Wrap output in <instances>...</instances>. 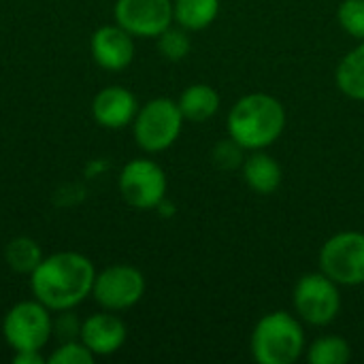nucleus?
<instances>
[{
  "mask_svg": "<svg viewBox=\"0 0 364 364\" xmlns=\"http://www.w3.org/2000/svg\"><path fill=\"white\" fill-rule=\"evenodd\" d=\"M92 262L75 252L43 258L32 273V292L47 309H70L94 288Z\"/></svg>",
  "mask_w": 364,
  "mask_h": 364,
  "instance_id": "obj_1",
  "label": "nucleus"
},
{
  "mask_svg": "<svg viewBox=\"0 0 364 364\" xmlns=\"http://www.w3.org/2000/svg\"><path fill=\"white\" fill-rule=\"evenodd\" d=\"M286 109L279 98L267 92H252L232 105L226 126L230 139L243 149L256 151L277 143L286 130Z\"/></svg>",
  "mask_w": 364,
  "mask_h": 364,
  "instance_id": "obj_2",
  "label": "nucleus"
},
{
  "mask_svg": "<svg viewBox=\"0 0 364 364\" xmlns=\"http://www.w3.org/2000/svg\"><path fill=\"white\" fill-rule=\"evenodd\" d=\"M250 350L258 364H294L307 350L301 318L290 311L262 316L252 331Z\"/></svg>",
  "mask_w": 364,
  "mask_h": 364,
  "instance_id": "obj_3",
  "label": "nucleus"
},
{
  "mask_svg": "<svg viewBox=\"0 0 364 364\" xmlns=\"http://www.w3.org/2000/svg\"><path fill=\"white\" fill-rule=\"evenodd\" d=\"M183 115L175 100L154 98L134 117V139L141 149L158 154L168 149L181 134Z\"/></svg>",
  "mask_w": 364,
  "mask_h": 364,
  "instance_id": "obj_4",
  "label": "nucleus"
},
{
  "mask_svg": "<svg viewBox=\"0 0 364 364\" xmlns=\"http://www.w3.org/2000/svg\"><path fill=\"white\" fill-rule=\"evenodd\" d=\"M292 305L296 316L311 326H328L341 311V292L328 275L305 273L292 292Z\"/></svg>",
  "mask_w": 364,
  "mask_h": 364,
  "instance_id": "obj_5",
  "label": "nucleus"
},
{
  "mask_svg": "<svg viewBox=\"0 0 364 364\" xmlns=\"http://www.w3.org/2000/svg\"><path fill=\"white\" fill-rule=\"evenodd\" d=\"M320 271L339 286H364V232L333 235L320 250Z\"/></svg>",
  "mask_w": 364,
  "mask_h": 364,
  "instance_id": "obj_6",
  "label": "nucleus"
},
{
  "mask_svg": "<svg viewBox=\"0 0 364 364\" xmlns=\"http://www.w3.org/2000/svg\"><path fill=\"white\" fill-rule=\"evenodd\" d=\"M119 192L134 209H156L166 196V175L151 160H132L122 168Z\"/></svg>",
  "mask_w": 364,
  "mask_h": 364,
  "instance_id": "obj_7",
  "label": "nucleus"
},
{
  "mask_svg": "<svg viewBox=\"0 0 364 364\" xmlns=\"http://www.w3.org/2000/svg\"><path fill=\"white\" fill-rule=\"evenodd\" d=\"M6 343L15 350H41L51 337V320L47 307L38 303H19L15 305L2 324Z\"/></svg>",
  "mask_w": 364,
  "mask_h": 364,
  "instance_id": "obj_8",
  "label": "nucleus"
},
{
  "mask_svg": "<svg viewBox=\"0 0 364 364\" xmlns=\"http://www.w3.org/2000/svg\"><path fill=\"white\" fill-rule=\"evenodd\" d=\"M145 277L139 269L128 264H115L105 269L94 279V299L111 311L128 309L143 299Z\"/></svg>",
  "mask_w": 364,
  "mask_h": 364,
  "instance_id": "obj_9",
  "label": "nucleus"
},
{
  "mask_svg": "<svg viewBox=\"0 0 364 364\" xmlns=\"http://www.w3.org/2000/svg\"><path fill=\"white\" fill-rule=\"evenodd\" d=\"M117 26L132 36H160L171 28L173 2L171 0H117L115 4Z\"/></svg>",
  "mask_w": 364,
  "mask_h": 364,
  "instance_id": "obj_10",
  "label": "nucleus"
},
{
  "mask_svg": "<svg viewBox=\"0 0 364 364\" xmlns=\"http://www.w3.org/2000/svg\"><path fill=\"white\" fill-rule=\"evenodd\" d=\"M92 55L107 70H122L134 60V41L122 26H105L92 36Z\"/></svg>",
  "mask_w": 364,
  "mask_h": 364,
  "instance_id": "obj_11",
  "label": "nucleus"
},
{
  "mask_svg": "<svg viewBox=\"0 0 364 364\" xmlns=\"http://www.w3.org/2000/svg\"><path fill=\"white\" fill-rule=\"evenodd\" d=\"M136 98L122 85L105 87L92 102L94 119L105 128H124L136 117Z\"/></svg>",
  "mask_w": 364,
  "mask_h": 364,
  "instance_id": "obj_12",
  "label": "nucleus"
},
{
  "mask_svg": "<svg viewBox=\"0 0 364 364\" xmlns=\"http://www.w3.org/2000/svg\"><path fill=\"white\" fill-rule=\"evenodd\" d=\"M81 339L94 352V356H109V354H115L124 346L126 326L117 316L96 314L83 322Z\"/></svg>",
  "mask_w": 364,
  "mask_h": 364,
  "instance_id": "obj_13",
  "label": "nucleus"
},
{
  "mask_svg": "<svg viewBox=\"0 0 364 364\" xmlns=\"http://www.w3.org/2000/svg\"><path fill=\"white\" fill-rule=\"evenodd\" d=\"M241 173L247 188L262 196L273 194L282 186V177H284L279 162L264 149H256L250 156H245Z\"/></svg>",
  "mask_w": 364,
  "mask_h": 364,
  "instance_id": "obj_14",
  "label": "nucleus"
},
{
  "mask_svg": "<svg viewBox=\"0 0 364 364\" xmlns=\"http://www.w3.org/2000/svg\"><path fill=\"white\" fill-rule=\"evenodd\" d=\"M177 105L181 109L183 119L200 124V122L211 119L220 111L222 98H220L215 87H211L207 83H194V85L183 90Z\"/></svg>",
  "mask_w": 364,
  "mask_h": 364,
  "instance_id": "obj_15",
  "label": "nucleus"
},
{
  "mask_svg": "<svg viewBox=\"0 0 364 364\" xmlns=\"http://www.w3.org/2000/svg\"><path fill=\"white\" fill-rule=\"evenodd\" d=\"M335 81L343 96L364 102V41L343 55L335 70Z\"/></svg>",
  "mask_w": 364,
  "mask_h": 364,
  "instance_id": "obj_16",
  "label": "nucleus"
},
{
  "mask_svg": "<svg viewBox=\"0 0 364 364\" xmlns=\"http://www.w3.org/2000/svg\"><path fill=\"white\" fill-rule=\"evenodd\" d=\"M220 15V0H175L173 19L188 32L209 28Z\"/></svg>",
  "mask_w": 364,
  "mask_h": 364,
  "instance_id": "obj_17",
  "label": "nucleus"
},
{
  "mask_svg": "<svg viewBox=\"0 0 364 364\" xmlns=\"http://www.w3.org/2000/svg\"><path fill=\"white\" fill-rule=\"evenodd\" d=\"M305 358L309 364H346L352 358V346L343 337L324 335L307 346Z\"/></svg>",
  "mask_w": 364,
  "mask_h": 364,
  "instance_id": "obj_18",
  "label": "nucleus"
},
{
  "mask_svg": "<svg viewBox=\"0 0 364 364\" xmlns=\"http://www.w3.org/2000/svg\"><path fill=\"white\" fill-rule=\"evenodd\" d=\"M4 258L15 273H34V269L43 260V254H41V247L32 239L19 237L6 245Z\"/></svg>",
  "mask_w": 364,
  "mask_h": 364,
  "instance_id": "obj_19",
  "label": "nucleus"
},
{
  "mask_svg": "<svg viewBox=\"0 0 364 364\" xmlns=\"http://www.w3.org/2000/svg\"><path fill=\"white\" fill-rule=\"evenodd\" d=\"M192 49L190 36L186 28H166L160 36H158V51L171 60V62H181Z\"/></svg>",
  "mask_w": 364,
  "mask_h": 364,
  "instance_id": "obj_20",
  "label": "nucleus"
},
{
  "mask_svg": "<svg viewBox=\"0 0 364 364\" xmlns=\"http://www.w3.org/2000/svg\"><path fill=\"white\" fill-rule=\"evenodd\" d=\"M337 21L352 38L364 41V0H343L337 9Z\"/></svg>",
  "mask_w": 364,
  "mask_h": 364,
  "instance_id": "obj_21",
  "label": "nucleus"
},
{
  "mask_svg": "<svg viewBox=\"0 0 364 364\" xmlns=\"http://www.w3.org/2000/svg\"><path fill=\"white\" fill-rule=\"evenodd\" d=\"M245 151L235 139H222L213 145L211 149V160L213 164L220 168V171H237L243 166V160H245Z\"/></svg>",
  "mask_w": 364,
  "mask_h": 364,
  "instance_id": "obj_22",
  "label": "nucleus"
},
{
  "mask_svg": "<svg viewBox=\"0 0 364 364\" xmlns=\"http://www.w3.org/2000/svg\"><path fill=\"white\" fill-rule=\"evenodd\" d=\"M51 364H92L94 352L85 343H66L49 358Z\"/></svg>",
  "mask_w": 364,
  "mask_h": 364,
  "instance_id": "obj_23",
  "label": "nucleus"
},
{
  "mask_svg": "<svg viewBox=\"0 0 364 364\" xmlns=\"http://www.w3.org/2000/svg\"><path fill=\"white\" fill-rule=\"evenodd\" d=\"M15 364H43V358L38 356L36 350H21L13 356Z\"/></svg>",
  "mask_w": 364,
  "mask_h": 364,
  "instance_id": "obj_24",
  "label": "nucleus"
}]
</instances>
